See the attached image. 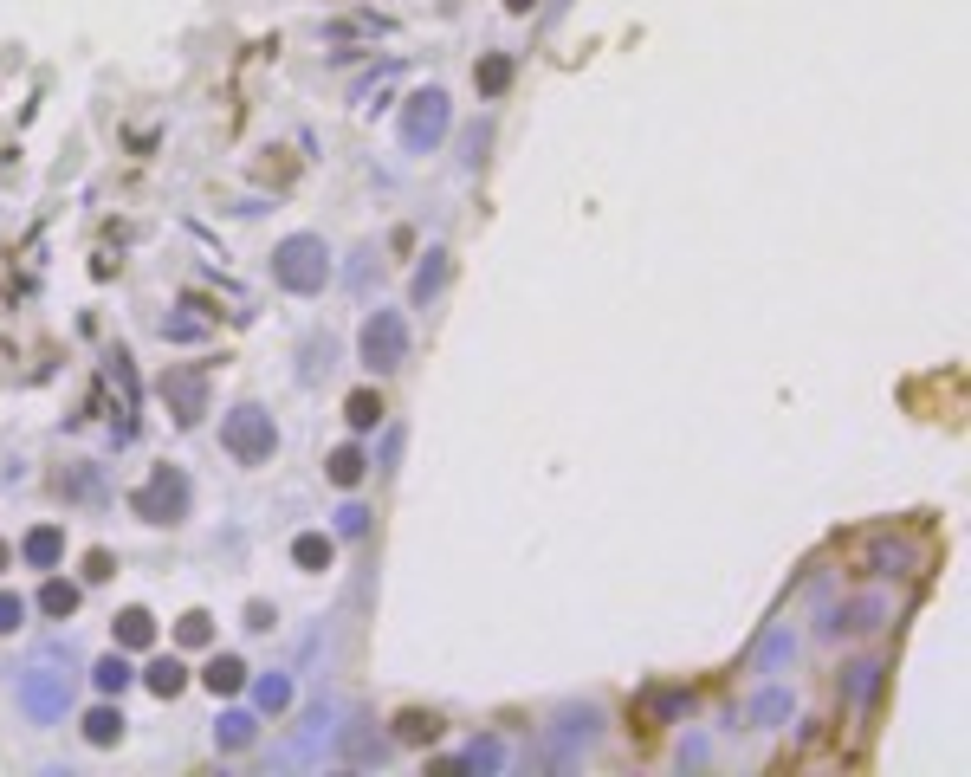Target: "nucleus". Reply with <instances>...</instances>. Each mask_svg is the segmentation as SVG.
I'll return each instance as SVG.
<instances>
[{"mask_svg": "<svg viewBox=\"0 0 971 777\" xmlns=\"http://www.w3.org/2000/svg\"><path fill=\"white\" fill-rule=\"evenodd\" d=\"M272 279H279L285 292H298V298L324 292V279H331V247H324L318 234H285L279 247H272Z\"/></svg>", "mask_w": 971, "mask_h": 777, "instance_id": "obj_1", "label": "nucleus"}, {"mask_svg": "<svg viewBox=\"0 0 971 777\" xmlns=\"http://www.w3.org/2000/svg\"><path fill=\"white\" fill-rule=\"evenodd\" d=\"M221 447L240 460V467H266V460L279 454V428H272V415L259 402H240L234 415L221 421Z\"/></svg>", "mask_w": 971, "mask_h": 777, "instance_id": "obj_2", "label": "nucleus"}, {"mask_svg": "<svg viewBox=\"0 0 971 777\" xmlns=\"http://www.w3.org/2000/svg\"><path fill=\"white\" fill-rule=\"evenodd\" d=\"M130 512L149 518V525H175V518H188V473L182 467H156L130 493Z\"/></svg>", "mask_w": 971, "mask_h": 777, "instance_id": "obj_3", "label": "nucleus"}, {"mask_svg": "<svg viewBox=\"0 0 971 777\" xmlns=\"http://www.w3.org/2000/svg\"><path fill=\"white\" fill-rule=\"evenodd\" d=\"M357 350H363V363H369L376 376L402 370V363H408V318H402V311H369Z\"/></svg>", "mask_w": 971, "mask_h": 777, "instance_id": "obj_4", "label": "nucleus"}, {"mask_svg": "<svg viewBox=\"0 0 971 777\" xmlns=\"http://www.w3.org/2000/svg\"><path fill=\"white\" fill-rule=\"evenodd\" d=\"M447 124H454V104H447V91H434V85L402 104V143L415 149V156H428V149L447 136Z\"/></svg>", "mask_w": 971, "mask_h": 777, "instance_id": "obj_5", "label": "nucleus"}, {"mask_svg": "<svg viewBox=\"0 0 971 777\" xmlns=\"http://www.w3.org/2000/svg\"><path fill=\"white\" fill-rule=\"evenodd\" d=\"M65 700H72V680L52 674L46 661H33V667L20 674V706L39 719V726H46V719H59V713H65Z\"/></svg>", "mask_w": 971, "mask_h": 777, "instance_id": "obj_6", "label": "nucleus"}, {"mask_svg": "<svg viewBox=\"0 0 971 777\" xmlns=\"http://www.w3.org/2000/svg\"><path fill=\"white\" fill-rule=\"evenodd\" d=\"M162 402H169L175 428H195V421L208 415V376L201 370H169L162 376Z\"/></svg>", "mask_w": 971, "mask_h": 777, "instance_id": "obj_7", "label": "nucleus"}, {"mask_svg": "<svg viewBox=\"0 0 971 777\" xmlns=\"http://www.w3.org/2000/svg\"><path fill=\"white\" fill-rule=\"evenodd\" d=\"M20 557H26L33 570H52V564L65 557V531H59V525H33V531H26V544H20Z\"/></svg>", "mask_w": 971, "mask_h": 777, "instance_id": "obj_8", "label": "nucleus"}, {"mask_svg": "<svg viewBox=\"0 0 971 777\" xmlns=\"http://www.w3.org/2000/svg\"><path fill=\"white\" fill-rule=\"evenodd\" d=\"M590 739H596V713L590 706H583V713L570 706V713L557 719V765H570V745H590Z\"/></svg>", "mask_w": 971, "mask_h": 777, "instance_id": "obj_9", "label": "nucleus"}, {"mask_svg": "<svg viewBox=\"0 0 971 777\" xmlns=\"http://www.w3.org/2000/svg\"><path fill=\"white\" fill-rule=\"evenodd\" d=\"M473 85H480V98H505V91H512V59H505V52H486V59L473 65Z\"/></svg>", "mask_w": 971, "mask_h": 777, "instance_id": "obj_10", "label": "nucleus"}, {"mask_svg": "<svg viewBox=\"0 0 971 777\" xmlns=\"http://www.w3.org/2000/svg\"><path fill=\"white\" fill-rule=\"evenodd\" d=\"M331 557H337V544L324 538V531H298L292 538V564L298 570H331Z\"/></svg>", "mask_w": 971, "mask_h": 777, "instance_id": "obj_11", "label": "nucleus"}, {"mask_svg": "<svg viewBox=\"0 0 971 777\" xmlns=\"http://www.w3.org/2000/svg\"><path fill=\"white\" fill-rule=\"evenodd\" d=\"M111 629H117V648H149L156 642V616H149V609H123Z\"/></svg>", "mask_w": 971, "mask_h": 777, "instance_id": "obj_12", "label": "nucleus"}, {"mask_svg": "<svg viewBox=\"0 0 971 777\" xmlns=\"http://www.w3.org/2000/svg\"><path fill=\"white\" fill-rule=\"evenodd\" d=\"M324 473H331V486H357L363 473H369V460H363V447H331V460H324Z\"/></svg>", "mask_w": 971, "mask_h": 777, "instance_id": "obj_13", "label": "nucleus"}, {"mask_svg": "<svg viewBox=\"0 0 971 777\" xmlns=\"http://www.w3.org/2000/svg\"><path fill=\"white\" fill-rule=\"evenodd\" d=\"M382 415H389V408H382V395H376V389H357V395H344V421H350L357 434H369V428H376Z\"/></svg>", "mask_w": 971, "mask_h": 777, "instance_id": "obj_14", "label": "nucleus"}, {"mask_svg": "<svg viewBox=\"0 0 971 777\" xmlns=\"http://www.w3.org/2000/svg\"><path fill=\"white\" fill-rule=\"evenodd\" d=\"M201 680H208V693H240V687H246V667L234 661V654H214Z\"/></svg>", "mask_w": 971, "mask_h": 777, "instance_id": "obj_15", "label": "nucleus"}, {"mask_svg": "<svg viewBox=\"0 0 971 777\" xmlns=\"http://www.w3.org/2000/svg\"><path fill=\"white\" fill-rule=\"evenodd\" d=\"M85 739L91 745H117L123 739V713H117V706H91V713H85Z\"/></svg>", "mask_w": 971, "mask_h": 777, "instance_id": "obj_16", "label": "nucleus"}, {"mask_svg": "<svg viewBox=\"0 0 971 777\" xmlns=\"http://www.w3.org/2000/svg\"><path fill=\"white\" fill-rule=\"evenodd\" d=\"M39 609H46V616H72V609H78V583H65V577H52L46 583V590H39Z\"/></svg>", "mask_w": 971, "mask_h": 777, "instance_id": "obj_17", "label": "nucleus"}, {"mask_svg": "<svg viewBox=\"0 0 971 777\" xmlns=\"http://www.w3.org/2000/svg\"><path fill=\"white\" fill-rule=\"evenodd\" d=\"M441 285H447V253L434 247L428 259H421V272H415V298H421V305H428V298L441 292Z\"/></svg>", "mask_w": 971, "mask_h": 777, "instance_id": "obj_18", "label": "nucleus"}, {"mask_svg": "<svg viewBox=\"0 0 971 777\" xmlns=\"http://www.w3.org/2000/svg\"><path fill=\"white\" fill-rule=\"evenodd\" d=\"M175 642H182V648H208V642H214V616H201V609H188V616L175 622Z\"/></svg>", "mask_w": 971, "mask_h": 777, "instance_id": "obj_19", "label": "nucleus"}, {"mask_svg": "<svg viewBox=\"0 0 971 777\" xmlns=\"http://www.w3.org/2000/svg\"><path fill=\"white\" fill-rule=\"evenodd\" d=\"M434 732H441L434 713H402V719H395V739H402V745H428Z\"/></svg>", "mask_w": 971, "mask_h": 777, "instance_id": "obj_20", "label": "nucleus"}, {"mask_svg": "<svg viewBox=\"0 0 971 777\" xmlns=\"http://www.w3.org/2000/svg\"><path fill=\"white\" fill-rule=\"evenodd\" d=\"M214 739H221V752H240V745H253V713H227L221 726H214Z\"/></svg>", "mask_w": 971, "mask_h": 777, "instance_id": "obj_21", "label": "nucleus"}, {"mask_svg": "<svg viewBox=\"0 0 971 777\" xmlns=\"http://www.w3.org/2000/svg\"><path fill=\"white\" fill-rule=\"evenodd\" d=\"M91 680H98V693H123L130 687V661H123V654H104V661L91 667Z\"/></svg>", "mask_w": 971, "mask_h": 777, "instance_id": "obj_22", "label": "nucleus"}, {"mask_svg": "<svg viewBox=\"0 0 971 777\" xmlns=\"http://www.w3.org/2000/svg\"><path fill=\"white\" fill-rule=\"evenodd\" d=\"M460 765H467V771H499L505 765V745L499 739H473L467 752H460Z\"/></svg>", "mask_w": 971, "mask_h": 777, "instance_id": "obj_23", "label": "nucleus"}, {"mask_svg": "<svg viewBox=\"0 0 971 777\" xmlns=\"http://www.w3.org/2000/svg\"><path fill=\"white\" fill-rule=\"evenodd\" d=\"M143 680H149V693H162V700H175V693H182V680H188V674H182V661H156V667H149Z\"/></svg>", "mask_w": 971, "mask_h": 777, "instance_id": "obj_24", "label": "nucleus"}, {"mask_svg": "<svg viewBox=\"0 0 971 777\" xmlns=\"http://www.w3.org/2000/svg\"><path fill=\"white\" fill-rule=\"evenodd\" d=\"M259 706H266V713H285V706H292V680L266 674V680H259Z\"/></svg>", "mask_w": 971, "mask_h": 777, "instance_id": "obj_25", "label": "nucleus"}, {"mask_svg": "<svg viewBox=\"0 0 971 777\" xmlns=\"http://www.w3.org/2000/svg\"><path fill=\"white\" fill-rule=\"evenodd\" d=\"M20 622H26V603H20L13 590H0V635H13Z\"/></svg>", "mask_w": 971, "mask_h": 777, "instance_id": "obj_26", "label": "nucleus"}, {"mask_svg": "<svg viewBox=\"0 0 971 777\" xmlns=\"http://www.w3.org/2000/svg\"><path fill=\"white\" fill-rule=\"evenodd\" d=\"M337 531H344V538H363V531H369V512L363 506H344V512H337Z\"/></svg>", "mask_w": 971, "mask_h": 777, "instance_id": "obj_27", "label": "nucleus"}, {"mask_svg": "<svg viewBox=\"0 0 971 777\" xmlns=\"http://www.w3.org/2000/svg\"><path fill=\"white\" fill-rule=\"evenodd\" d=\"M59 493H78V499H85V493H98V480H91V473H59Z\"/></svg>", "mask_w": 971, "mask_h": 777, "instance_id": "obj_28", "label": "nucleus"}, {"mask_svg": "<svg viewBox=\"0 0 971 777\" xmlns=\"http://www.w3.org/2000/svg\"><path fill=\"white\" fill-rule=\"evenodd\" d=\"M85 577H111V551H91L85 557Z\"/></svg>", "mask_w": 971, "mask_h": 777, "instance_id": "obj_29", "label": "nucleus"}, {"mask_svg": "<svg viewBox=\"0 0 971 777\" xmlns=\"http://www.w3.org/2000/svg\"><path fill=\"white\" fill-rule=\"evenodd\" d=\"M505 7H512V13H531V7H538V0H505Z\"/></svg>", "mask_w": 971, "mask_h": 777, "instance_id": "obj_30", "label": "nucleus"}, {"mask_svg": "<svg viewBox=\"0 0 971 777\" xmlns=\"http://www.w3.org/2000/svg\"><path fill=\"white\" fill-rule=\"evenodd\" d=\"M7 564H13V551H7V544H0V570H7Z\"/></svg>", "mask_w": 971, "mask_h": 777, "instance_id": "obj_31", "label": "nucleus"}]
</instances>
